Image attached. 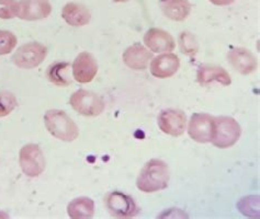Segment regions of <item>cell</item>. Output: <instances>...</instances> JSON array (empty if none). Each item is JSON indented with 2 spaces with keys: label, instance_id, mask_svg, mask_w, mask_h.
<instances>
[{
  "label": "cell",
  "instance_id": "obj_9",
  "mask_svg": "<svg viewBox=\"0 0 260 219\" xmlns=\"http://www.w3.org/2000/svg\"><path fill=\"white\" fill-rule=\"evenodd\" d=\"M106 205L110 214L115 217H134L139 213V207L133 198L121 192H112L109 194Z\"/></svg>",
  "mask_w": 260,
  "mask_h": 219
},
{
  "label": "cell",
  "instance_id": "obj_4",
  "mask_svg": "<svg viewBox=\"0 0 260 219\" xmlns=\"http://www.w3.org/2000/svg\"><path fill=\"white\" fill-rule=\"evenodd\" d=\"M70 103L77 113L89 118L100 115L106 107L105 101L100 95L84 89H80L72 94Z\"/></svg>",
  "mask_w": 260,
  "mask_h": 219
},
{
  "label": "cell",
  "instance_id": "obj_19",
  "mask_svg": "<svg viewBox=\"0 0 260 219\" xmlns=\"http://www.w3.org/2000/svg\"><path fill=\"white\" fill-rule=\"evenodd\" d=\"M67 213L72 218H91L94 214V203L89 197H77L68 204Z\"/></svg>",
  "mask_w": 260,
  "mask_h": 219
},
{
  "label": "cell",
  "instance_id": "obj_27",
  "mask_svg": "<svg viewBox=\"0 0 260 219\" xmlns=\"http://www.w3.org/2000/svg\"><path fill=\"white\" fill-rule=\"evenodd\" d=\"M2 216H4V217H7V215H5V214H2V213H0V217H2Z\"/></svg>",
  "mask_w": 260,
  "mask_h": 219
},
{
  "label": "cell",
  "instance_id": "obj_10",
  "mask_svg": "<svg viewBox=\"0 0 260 219\" xmlns=\"http://www.w3.org/2000/svg\"><path fill=\"white\" fill-rule=\"evenodd\" d=\"M73 77L80 84H88L94 79L98 72V64L91 54L80 53L72 66Z\"/></svg>",
  "mask_w": 260,
  "mask_h": 219
},
{
  "label": "cell",
  "instance_id": "obj_5",
  "mask_svg": "<svg viewBox=\"0 0 260 219\" xmlns=\"http://www.w3.org/2000/svg\"><path fill=\"white\" fill-rule=\"evenodd\" d=\"M19 163L23 173L29 177H37L45 170V157L36 143H28L20 150Z\"/></svg>",
  "mask_w": 260,
  "mask_h": 219
},
{
  "label": "cell",
  "instance_id": "obj_24",
  "mask_svg": "<svg viewBox=\"0 0 260 219\" xmlns=\"http://www.w3.org/2000/svg\"><path fill=\"white\" fill-rule=\"evenodd\" d=\"M19 3L15 0H0V19H13L18 16Z\"/></svg>",
  "mask_w": 260,
  "mask_h": 219
},
{
  "label": "cell",
  "instance_id": "obj_14",
  "mask_svg": "<svg viewBox=\"0 0 260 219\" xmlns=\"http://www.w3.org/2000/svg\"><path fill=\"white\" fill-rule=\"evenodd\" d=\"M123 61L133 70H145L153 59V53L147 50L145 46L136 43L127 47L123 53Z\"/></svg>",
  "mask_w": 260,
  "mask_h": 219
},
{
  "label": "cell",
  "instance_id": "obj_6",
  "mask_svg": "<svg viewBox=\"0 0 260 219\" xmlns=\"http://www.w3.org/2000/svg\"><path fill=\"white\" fill-rule=\"evenodd\" d=\"M47 55V49L38 42H31L19 47L12 57L13 63L22 69H32L42 64Z\"/></svg>",
  "mask_w": 260,
  "mask_h": 219
},
{
  "label": "cell",
  "instance_id": "obj_8",
  "mask_svg": "<svg viewBox=\"0 0 260 219\" xmlns=\"http://www.w3.org/2000/svg\"><path fill=\"white\" fill-rule=\"evenodd\" d=\"M214 118L207 113H194L191 116L188 134L197 142L207 143L211 142L212 136H213Z\"/></svg>",
  "mask_w": 260,
  "mask_h": 219
},
{
  "label": "cell",
  "instance_id": "obj_13",
  "mask_svg": "<svg viewBox=\"0 0 260 219\" xmlns=\"http://www.w3.org/2000/svg\"><path fill=\"white\" fill-rule=\"evenodd\" d=\"M51 12L52 6L47 0H21L19 3L18 17L26 21L46 19Z\"/></svg>",
  "mask_w": 260,
  "mask_h": 219
},
{
  "label": "cell",
  "instance_id": "obj_2",
  "mask_svg": "<svg viewBox=\"0 0 260 219\" xmlns=\"http://www.w3.org/2000/svg\"><path fill=\"white\" fill-rule=\"evenodd\" d=\"M45 127L55 138L63 141H74L79 136L75 122L64 111L50 110L44 115Z\"/></svg>",
  "mask_w": 260,
  "mask_h": 219
},
{
  "label": "cell",
  "instance_id": "obj_11",
  "mask_svg": "<svg viewBox=\"0 0 260 219\" xmlns=\"http://www.w3.org/2000/svg\"><path fill=\"white\" fill-rule=\"evenodd\" d=\"M180 59L176 54L162 53L150 60L149 70L155 78L165 79L173 77L179 70Z\"/></svg>",
  "mask_w": 260,
  "mask_h": 219
},
{
  "label": "cell",
  "instance_id": "obj_1",
  "mask_svg": "<svg viewBox=\"0 0 260 219\" xmlns=\"http://www.w3.org/2000/svg\"><path fill=\"white\" fill-rule=\"evenodd\" d=\"M169 177L167 163L159 159H152L141 170L136 187L144 193H155L168 187Z\"/></svg>",
  "mask_w": 260,
  "mask_h": 219
},
{
  "label": "cell",
  "instance_id": "obj_16",
  "mask_svg": "<svg viewBox=\"0 0 260 219\" xmlns=\"http://www.w3.org/2000/svg\"><path fill=\"white\" fill-rule=\"evenodd\" d=\"M228 58L234 69L242 75H249L257 68V59L248 50L235 47L229 52Z\"/></svg>",
  "mask_w": 260,
  "mask_h": 219
},
{
  "label": "cell",
  "instance_id": "obj_25",
  "mask_svg": "<svg viewBox=\"0 0 260 219\" xmlns=\"http://www.w3.org/2000/svg\"><path fill=\"white\" fill-rule=\"evenodd\" d=\"M210 2L216 6H229L235 3V0H210Z\"/></svg>",
  "mask_w": 260,
  "mask_h": 219
},
{
  "label": "cell",
  "instance_id": "obj_7",
  "mask_svg": "<svg viewBox=\"0 0 260 219\" xmlns=\"http://www.w3.org/2000/svg\"><path fill=\"white\" fill-rule=\"evenodd\" d=\"M157 124L164 134L178 137L186 131L187 116L180 110H162L157 118Z\"/></svg>",
  "mask_w": 260,
  "mask_h": 219
},
{
  "label": "cell",
  "instance_id": "obj_18",
  "mask_svg": "<svg viewBox=\"0 0 260 219\" xmlns=\"http://www.w3.org/2000/svg\"><path fill=\"white\" fill-rule=\"evenodd\" d=\"M61 17L67 24L72 26H84L90 22L91 15L87 7L80 4L70 3L64 6L61 10Z\"/></svg>",
  "mask_w": 260,
  "mask_h": 219
},
{
  "label": "cell",
  "instance_id": "obj_3",
  "mask_svg": "<svg viewBox=\"0 0 260 219\" xmlns=\"http://www.w3.org/2000/svg\"><path fill=\"white\" fill-rule=\"evenodd\" d=\"M242 135V128L237 121L229 116L214 118L213 136L211 142L217 148H229L234 146Z\"/></svg>",
  "mask_w": 260,
  "mask_h": 219
},
{
  "label": "cell",
  "instance_id": "obj_20",
  "mask_svg": "<svg viewBox=\"0 0 260 219\" xmlns=\"http://www.w3.org/2000/svg\"><path fill=\"white\" fill-rule=\"evenodd\" d=\"M46 78L53 85L66 87L72 84L71 79V64L56 63L47 68Z\"/></svg>",
  "mask_w": 260,
  "mask_h": 219
},
{
  "label": "cell",
  "instance_id": "obj_21",
  "mask_svg": "<svg viewBox=\"0 0 260 219\" xmlns=\"http://www.w3.org/2000/svg\"><path fill=\"white\" fill-rule=\"evenodd\" d=\"M178 42H179V47L181 52L187 55V56L193 57L199 51V43L192 33L188 31L181 32L178 38Z\"/></svg>",
  "mask_w": 260,
  "mask_h": 219
},
{
  "label": "cell",
  "instance_id": "obj_22",
  "mask_svg": "<svg viewBox=\"0 0 260 219\" xmlns=\"http://www.w3.org/2000/svg\"><path fill=\"white\" fill-rule=\"evenodd\" d=\"M18 106V101L15 94L8 91L0 92V118L9 115Z\"/></svg>",
  "mask_w": 260,
  "mask_h": 219
},
{
  "label": "cell",
  "instance_id": "obj_15",
  "mask_svg": "<svg viewBox=\"0 0 260 219\" xmlns=\"http://www.w3.org/2000/svg\"><path fill=\"white\" fill-rule=\"evenodd\" d=\"M197 80L201 86H208L213 82H217L225 87L232 84L229 72L223 67L213 64H204L198 68Z\"/></svg>",
  "mask_w": 260,
  "mask_h": 219
},
{
  "label": "cell",
  "instance_id": "obj_26",
  "mask_svg": "<svg viewBox=\"0 0 260 219\" xmlns=\"http://www.w3.org/2000/svg\"><path fill=\"white\" fill-rule=\"evenodd\" d=\"M114 3H126L128 0H113Z\"/></svg>",
  "mask_w": 260,
  "mask_h": 219
},
{
  "label": "cell",
  "instance_id": "obj_12",
  "mask_svg": "<svg viewBox=\"0 0 260 219\" xmlns=\"http://www.w3.org/2000/svg\"><path fill=\"white\" fill-rule=\"evenodd\" d=\"M144 44L152 53H172L176 47L170 33L157 27H152L145 33Z\"/></svg>",
  "mask_w": 260,
  "mask_h": 219
},
{
  "label": "cell",
  "instance_id": "obj_23",
  "mask_svg": "<svg viewBox=\"0 0 260 219\" xmlns=\"http://www.w3.org/2000/svg\"><path fill=\"white\" fill-rule=\"evenodd\" d=\"M17 46V38L9 31H0V55H7Z\"/></svg>",
  "mask_w": 260,
  "mask_h": 219
},
{
  "label": "cell",
  "instance_id": "obj_17",
  "mask_svg": "<svg viewBox=\"0 0 260 219\" xmlns=\"http://www.w3.org/2000/svg\"><path fill=\"white\" fill-rule=\"evenodd\" d=\"M159 6L164 15L177 22L184 21L191 12L189 0H159Z\"/></svg>",
  "mask_w": 260,
  "mask_h": 219
}]
</instances>
